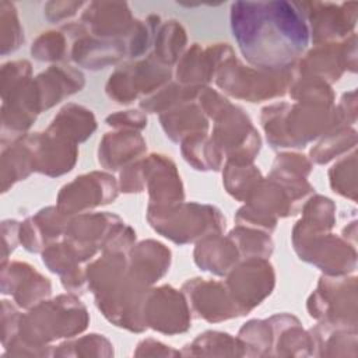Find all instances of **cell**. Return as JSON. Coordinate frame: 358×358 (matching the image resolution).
<instances>
[{
  "instance_id": "7a4b0ae2",
  "label": "cell",
  "mask_w": 358,
  "mask_h": 358,
  "mask_svg": "<svg viewBox=\"0 0 358 358\" xmlns=\"http://www.w3.org/2000/svg\"><path fill=\"white\" fill-rule=\"evenodd\" d=\"M229 284L232 285V288L236 287V291H234L236 299L248 287L249 291L246 295V308L249 309L271 292L274 284L271 266L267 264L264 260H253L249 264H243L239 271L232 274V277L229 278Z\"/></svg>"
},
{
  "instance_id": "3957f363",
  "label": "cell",
  "mask_w": 358,
  "mask_h": 358,
  "mask_svg": "<svg viewBox=\"0 0 358 358\" xmlns=\"http://www.w3.org/2000/svg\"><path fill=\"white\" fill-rule=\"evenodd\" d=\"M312 7L310 21L316 41L320 38H333L334 35H344L355 25V7L348 11L350 4H309Z\"/></svg>"
},
{
  "instance_id": "5b68a950",
  "label": "cell",
  "mask_w": 358,
  "mask_h": 358,
  "mask_svg": "<svg viewBox=\"0 0 358 358\" xmlns=\"http://www.w3.org/2000/svg\"><path fill=\"white\" fill-rule=\"evenodd\" d=\"M105 140H108L110 144H113V145H122V136H119V137H113L112 138V136L110 137H105ZM144 148V141H138V144L136 143V144H133V145H129V147H123V154L122 152H119L117 154V157H116V161H115V165H113V168L116 169V166L119 165V164H122L123 161H126V159H129V157H127V154L129 152H137V151H141ZM110 151H116V148L113 147H106V145H102V151H99V154H105V152H110ZM119 151H122V148H119Z\"/></svg>"
},
{
  "instance_id": "6da1fadb",
  "label": "cell",
  "mask_w": 358,
  "mask_h": 358,
  "mask_svg": "<svg viewBox=\"0 0 358 358\" xmlns=\"http://www.w3.org/2000/svg\"><path fill=\"white\" fill-rule=\"evenodd\" d=\"M231 21L245 57L271 71L292 63L309 41L303 15L294 3H235Z\"/></svg>"
},
{
  "instance_id": "277c9868",
  "label": "cell",
  "mask_w": 358,
  "mask_h": 358,
  "mask_svg": "<svg viewBox=\"0 0 358 358\" xmlns=\"http://www.w3.org/2000/svg\"><path fill=\"white\" fill-rule=\"evenodd\" d=\"M130 10L127 4H110V3H92L85 10L83 20L92 25L99 34L113 32L115 29H124L130 24ZM98 34V35H99Z\"/></svg>"
}]
</instances>
